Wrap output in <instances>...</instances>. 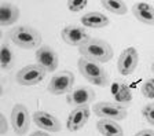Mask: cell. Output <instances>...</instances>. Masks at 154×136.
Segmentation results:
<instances>
[{"mask_svg":"<svg viewBox=\"0 0 154 136\" xmlns=\"http://www.w3.org/2000/svg\"><path fill=\"white\" fill-rule=\"evenodd\" d=\"M79 54L81 55V58L90 59V61L98 62V63H106L113 58L114 51L107 41L91 37L88 41H85L79 47Z\"/></svg>","mask_w":154,"mask_h":136,"instance_id":"cell-1","label":"cell"},{"mask_svg":"<svg viewBox=\"0 0 154 136\" xmlns=\"http://www.w3.org/2000/svg\"><path fill=\"white\" fill-rule=\"evenodd\" d=\"M10 40L19 48L35 50L42 47V35L37 29L29 25L15 26L8 32Z\"/></svg>","mask_w":154,"mask_h":136,"instance_id":"cell-2","label":"cell"},{"mask_svg":"<svg viewBox=\"0 0 154 136\" xmlns=\"http://www.w3.org/2000/svg\"><path fill=\"white\" fill-rule=\"evenodd\" d=\"M77 66H79V71L81 73V76L88 83L96 85V87H107V85H110L109 74L105 70V68H102L100 63L81 58L77 62Z\"/></svg>","mask_w":154,"mask_h":136,"instance_id":"cell-3","label":"cell"},{"mask_svg":"<svg viewBox=\"0 0 154 136\" xmlns=\"http://www.w3.org/2000/svg\"><path fill=\"white\" fill-rule=\"evenodd\" d=\"M73 84L74 74L69 70H63L52 76L47 89L51 95H67L73 91Z\"/></svg>","mask_w":154,"mask_h":136,"instance_id":"cell-4","label":"cell"},{"mask_svg":"<svg viewBox=\"0 0 154 136\" xmlns=\"http://www.w3.org/2000/svg\"><path fill=\"white\" fill-rule=\"evenodd\" d=\"M45 74H47V71L37 63L26 65L21 70L17 71L15 81L19 85H23V87H32V85L40 84L44 80Z\"/></svg>","mask_w":154,"mask_h":136,"instance_id":"cell-5","label":"cell"},{"mask_svg":"<svg viewBox=\"0 0 154 136\" xmlns=\"http://www.w3.org/2000/svg\"><path fill=\"white\" fill-rule=\"evenodd\" d=\"M92 111L99 118L114 120V121H122L128 116L127 109L120 106L116 102H99V103H95L92 107Z\"/></svg>","mask_w":154,"mask_h":136,"instance_id":"cell-6","label":"cell"},{"mask_svg":"<svg viewBox=\"0 0 154 136\" xmlns=\"http://www.w3.org/2000/svg\"><path fill=\"white\" fill-rule=\"evenodd\" d=\"M11 126L17 135L22 136L29 131L30 126V114L25 104L17 103L11 110Z\"/></svg>","mask_w":154,"mask_h":136,"instance_id":"cell-7","label":"cell"},{"mask_svg":"<svg viewBox=\"0 0 154 136\" xmlns=\"http://www.w3.org/2000/svg\"><path fill=\"white\" fill-rule=\"evenodd\" d=\"M139 63V54L135 47H127L117 61V70L121 76H131Z\"/></svg>","mask_w":154,"mask_h":136,"instance_id":"cell-8","label":"cell"},{"mask_svg":"<svg viewBox=\"0 0 154 136\" xmlns=\"http://www.w3.org/2000/svg\"><path fill=\"white\" fill-rule=\"evenodd\" d=\"M36 61L37 65H40L47 73H52L59 66V56L55 50H52L50 45H42L36 50Z\"/></svg>","mask_w":154,"mask_h":136,"instance_id":"cell-9","label":"cell"},{"mask_svg":"<svg viewBox=\"0 0 154 136\" xmlns=\"http://www.w3.org/2000/svg\"><path fill=\"white\" fill-rule=\"evenodd\" d=\"M61 37L66 44L69 45H76L80 47L85 41L91 39V36L88 35L83 26H76V25H67L61 30Z\"/></svg>","mask_w":154,"mask_h":136,"instance_id":"cell-10","label":"cell"},{"mask_svg":"<svg viewBox=\"0 0 154 136\" xmlns=\"http://www.w3.org/2000/svg\"><path fill=\"white\" fill-rule=\"evenodd\" d=\"M91 111L88 106H81V107H74L70 111L69 117L66 121V129L70 132H77L80 131L90 120Z\"/></svg>","mask_w":154,"mask_h":136,"instance_id":"cell-11","label":"cell"},{"mask_svg":"<svg viewBox=\"0 0 154 136\" xmlns=\"http://www.w3.org/2000/svg\"><path fill=\"white\" fill-rule=\"evenodd\" d=\"M33 122L45 132H59L62 129V124L57 117L47 111H35L33 113Z\"/></svg>","mask_w":154,"mask_h":136,"instance_id":"cell-12","label":"cell"},{"mask_svg":"<svg viewBox=\"0 0 154 136\" xmlns=\"http://www.w3.org/2000/svg\"><path fill=\"white\" fill-rule=\"evenodd\" d=\"M95 99V92L88 87H79L67 94V103L74 107L88 106Z\"/></svg>","mask_w":154,"mask_h":136,"instance_id":"cell-13","label":"cell"},{"mask_svg":"<svg viewBox=\"0 0 154 136\" xmlns=\"http://www.w3.org/2000/svg\"><path fill=\"white\" fill-rule=\"evenodd\" d=\"M132 14L139 22L144 25H154V7L147 2H138L132 7Z\"/></svg>","mask_w":154,"mask_h":136,"instance_id":"cell-14","label":"cell"},{"mask_svg":"<svg viewBox=\"0 0 154 136\" xmlns=\"http://www.w3.org/2000/svg\"><path fill=\"white\" fill-rule=\"evenodd\" d=\"M19 18V8L11 2H3L0 4V25H13Z\"/></svg>","mask_w":154,"mask_h":136,"instance_id":"cell-15","label":"cell"},{"mask_svg":"<svg viewBox=\"0 0 154 136\" xmlns=\"http://www.w3.org/2000/svg\"><path fill=\"white\" fill-rule=\"evenodd\" d=\"M96 131L103 136H124V129L119 121L100 118L96 122Z\"/></svg>","mask_w":154,"mask_h":136,"instance_id":"cell-16","label":"cell"},{"mask_svg":"<svg viewBox=\"0 0 154 136\" xmlns=\"http://www.w3.org/2000/svg\"><path fill=\"white\" fill-rule=\"evenodd\" d=\"M81 23H83V26H87V28L100 29V28H105V26L109 25L110 20L107 18V15H105L102 13L91 11V13L81 17Z\"/></svg>","mask_w":154,"mask_h":136,"instance_id":"cell-17","label":"cell"},{"mask_svg":"<svg viewBox=\"0 0 154 136\" xmlns=\"http://www.w3.org/2000/svg\"><path fill=\"white\" fill-rule=\"evenodd\" d=\"M114 99H116V103H119L120 106L125 107V109L131 104L132 92H131L129 87L125 84V83L117 84V89L114 91Z\"/></svg>","mask_w":154,"mask_h":136,"instance_id":"cell-18","label":"cell"},{"mask_svg":"<svg viewBox=\"0 0 154 136\" xmlns=\"http://www.w3.org/2000/svg\"><path fill=\"white\" fill-rule=\"evenodd\" d=\"M0 66L3 70H10L14 66V52L8 43H3L0 48Z\"/></svg>","mask_w":154,"mask_h":136,"instance_id":"cell-19","label":"cell"},{"mask_svg":"<svg viewBox=\"0 0 154 136\" xmlns=\"http://www.w3.org/2000/svg\"><path fill=\"white\" fill-rule=\"evenodd\" d=\"M100 4L105 10H107L112 14H116V15H124L128 11L125 2H121V0H103L100 2Z\"/></svg>","mask_w":154,"mask_h":136,"instance_id":"cell-20","label":"cell"},{"mask_svg":"<svg viewBox=\"0 0 154 136\" xmlns=\"http://www.w3.org/2000/svg\"><path fill=\"white\" fill-rule=\"evenodd\" d=\"M142 95L147 99H154V78H147L142 85Z\"/></svg>","mask_w":154,"mask_h":136,"instance_id":"cell-21","label":"cell"},{"mask_svg":"<svg viewBox=\"0 0 154 136\" xmlns=\"http://www.w3.org/2000/svg\"><path fill=\"white\" fill-rule=\"evenodd\" d=\"M66 6L72 13H80L81 10H84L88 6V2L87 0H69V2H66Z\"/></svg>","mask_w":154,"mask_h":136,"instance_id":"cell-22","label":"cell"},{"mask_svg":"<svg viewBox=\"0 0 154 136\" xmlns=\"http://www.w3.org/2000/svg\"><path fill=\"white\" fill-rule=\"evenodd\" d=\"M142 114L150 125H154V103H147L143 107Z\"/></svg>","mask_w":154,"mask_h":136,"instance_id":"cell-23","label":"cell"},{"mask_svg":"<svg viewBox=\"0 0 154 136\" xmlns=\"http://www.w3.org/2000/svg\"><path fill=\"white\" fill-rule=\"evenodd\" d=\"M8 131V122L4 114H0V135H6Z\"/></svg>","mask_w":154,"mask_h":136,"instance_id":"cell-24","label":"cell"},{"mask_svg":"<svg viewBox=\"0 0 154 136\" xmlns=\"http://www.w3.org/2000/svg\"><path fill=\"white\" fill-rule=\"evenodd\" d=\"M134 136H154V131L150 128H146V129H142L139 132H136Z\"/></svg>","mask_w":154,"mask_h":136,"instance_id":"cell-25","label":"cell"},{"mask_svg":"<svg viewBox=\"0 0 154 136\" xmlns=\"http://www.w3.org/2000/svg\"><path fill=\"white\" fill-rule=\"evenodd\" d=\"M30 136H51V135L45 132V131H35L33 133H30Z\"/></svg>","mask_w":154,"mask_h":136,"instance_id":"cell-26","label":"cell"},{"mask_svg":"<svg viewBox=\"0 0 154 136\" xmlns=\"http://www.w3.org/2000/svg\"><path fill=\"white\" fill-rule=\"evenodd\" d=\"M151 71H153V73H154V63H153V65H151Z\"/></svg>","mask_w":154,"mask_h":136,"instance_id":"cell-27","label":"cell"}]
</instances>
